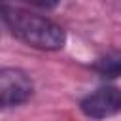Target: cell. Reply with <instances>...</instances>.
Returning <instances> with one entry per match:
<instances>
[{"label": "cell", "instance_id": "277c9868", "mask_svg": "<svg viewBox=\"0 0 121 121\" xmlns=\"http://www.w3.org/2000/svg\"><path fill=\"white\" fill-rule=\"evenodd\" d=\"M95 72L106 79H113L121 76V51H108L106 55L98 57L93 64Z\"/></svg>", "mask_w": 121, "mask_h": 121}, {"label": "cell", "instance_id": "5b68a950", "mask_svg": "<svg viewBox=\"0 0 121 121\" xmlns=\"http://www.w3.org/2000/svg\"><path fill=\"white\" fill-rule=\"evenodd\" d=\"M19 2H25V4H30L34 8H42V9H53L59 6L60 0H19Z\"/></svg>", "mask_w": 121, "mask_h": 121}, {"label": "cell", "instance_id": "6da1fadb", "mask_svg": "<svg viewBox=\"0 0 121 121\" xmlns=\"http://www.w3.org/2000/svg\"><path fill=\"white\" fill-rule=\"evenodd\" d=\"M2 21L11 36H15L17 40L25 42L30 47L43 49V51H57L62 49L66 43L64 30L47 17L4 6Z\"/></svg>", "mask_w": 121, "mask_h": 121}, {"label": "cell", "instance_id": "3957f363", "mask_svg": "<svg viewBox=\"0 0 121 121\" xmlns=\"http://www.w3.org/2000/svg\"><path fill=\"white\" fill-rule=\"evenodd\" d=\"M81 112L91 119H106L121 112V91L117 87H98L96 91L89 93L81 104Z\"/></svg>", "mask_w": 121, "mask_h": 121}, {"label": "cell", "instance_id": "7a4b0ae2", "mask_svg": "<svg viewBox=\"0 0 121 121\" xmlns=\"http://www.w3.org/2000/svg\"><path fill=\"white\" fill-rule=\"evenodd\" d=\"M34 85L26 72L19 68H4L0 72V102L2 108H13L32 96Z\"/></svg>", "mask_w": 121, "mask_h": 121}]
</instances>
